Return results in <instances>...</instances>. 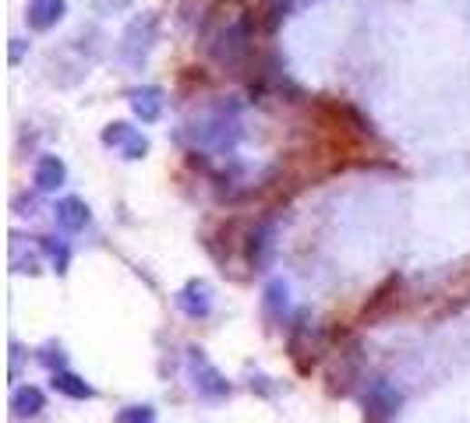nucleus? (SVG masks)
Returning a JSON list of instances; mask_svg holds the SVG:
<instances>
[{
	"label": "nucleus",
	"mask_w": 470,
	"mask_h": 423,
	"mask_svg": "<svg viewBox=\"0 0 470 423\" xmlns=\"http://www.w3.org/2000/svg\"><path fill=\"white\" fill-rule=\"evenodd\" d=\"M117 423H152V406H128L117 413Z\"/></svg>",
	"instance_id": "15"
},
{
	"label": "nucleus",
	"mask_w": 470,
	"mask_h": 423,
	"mask_svg": "<svg viewBox=\"0 0 470 423\" xmlns=\"http://www.w3.org/2000/svg\"><path fill=\"white\" fill-rule=\"evenodd\" d=\"M400 391L393 389V385H386V381H375L368 391V413L371 417H393L397 409H400Z\"/></svg>",
	"instance_id": "10"
},
{
	"label": "nucleus",
	"mask_w": 470,
	"mask_h": 423,
	"mask_svg": "<svg viewBox=\"0 0 470 423\" xmlns=\"http://www.w3.org/2000/svg\"><path fill=\"white\" fill-rule=\"evenodd\" d=\"M132 110L142 124H156L163 113V92L156 85H142L132 92Z\"/></svg>",
	"instance_id": "8"
},
{
	"label": "nucleus",
	"mask_w": 470,
	"mask_h": 423,
	"mask_svg": "<svg viewBox=\"0 0 470 423\" xmlns=\"http://www.w3.org/2000/svg\"><path fill=\"white\" fill-rule=\"evenodd\" d=\"M145 152H149V138H145L142 130H134L132 138H128V145L121 149V156H124V159H142Z\"/></svg>",
	"instance_id": "14"
},
{
	"label": "nucleus",
	"mask_w": 470,
	"mask_h": 423,
	"mask_svg": "<svg viewBox=\"0 0 470 423\" xmlns=\"http://www.w3.org/2000/svg\"><path fill=\"white\" fill-rule=\"evenodd\" d=\"M134 134V128L132 124H124V120H117V124H106V128H103V145H106V149H117V152H121V149H124V145H128V138H132Z\"/></svg>",
	"instance_id": "13"
},
{
	"label": "nucleus",
	"mask_w": 470,
	"mask_h": 423,
	"mask_svg": "<svg viewBox=\"0 0 470 423\" xmlns=\"http://www.w3.org/2000/svg\"><path fill=\"white\" fill-rule=\"evenodd\" d=\"M54 389L61 391V395H67V399H74V402H85V399H93L96 391H93V385L89 381H82L78 374H71V370H54Z\"/></svg>",
	"instance_id": "12"
},
{
	"label": "nucleus",
	"mask_w": 470,
	"mask_h": 423,
	"mask_svg": "<svg viewBox=\"0 0 470 423\" xmlns=\"http://www.w3.org/2000/svg\"><path fill=\"white\" fill-rule=\"evenodd\" d=\"M248 53H251V25L244 22V18H237L230 22L223 35H220V50H216V61L227 67H237L248 61Z\"/></svg>",
	"instance_id": "2"
},
{
	"label": "nucleus",
	"mask_w": 470,
	"mask_h": 423,
	"mask_svg": "<svg viewBox=\"0 0 470 423\" xmlns=\"http://www.w3.org/2000/svg\"><path fill=\"white\" fill-rule=\"evenodd\" d=\"M33 184H35V191H43V195H57L67 184L64 159H61V156H43L33 169Z\"/></svg>",
	"instance_id": "4"
},
{
	"label": "nucleus",
	"mask_w": 470,
	"mask_h": 423,
	"mask_svg": "<svg viewBox=\"0 0 470 423\" xmlns=\"http://www.w3.org/2000/svg\"><path fill=\"white\" fill-rule=\"evenodd\" d=\"M54 216H57V226L67 229V233H82V229L93 223V212L82 197H61L54 205Z\"/></svg>",
	"instance_id": "7"
},
{
	"label": "nucleus",
	"mask_w": 470,
	"mask_h": 423,
	"mask_svg": "<svg viewBox=\"0 0 470 423\" xmlns=\"http://www.w3.org/2000/svg\"><path fill=\"white\" fill-rule=\"evenodd\" d=\"M266 314L279 325L290 318V286L283 279H272L266 286Z\"/></svg>",
	"instance_id": "11"
},
{
	"label": "nucleus",
	"mask_w": 470,
	"mask_h": 423,
	"mask_svg": "<svg viewBox=\"0 0 470 423\" xmlns=\"http://www.w3.org/2000/svg\"><path fill=\"white\" fill-rule=\"evenodd\" d=\"M156 29H160L156 14H138V18H132V25L124 29L121 57H124L132 67H138L145 57H149V50H152V43H156Z\"/></svg>",
	"instance_id": "1"
},
{
	"label": "nucleus",
	"mask_w": 470,
	"mask_h": 423,
	"mask_svg": "<svg viewBox=\"0 0 470 423\" xmlns=\"http://www.w3.org/2000/svg\"><path fill=\"white\" fill-rule=\"evenodd\" d=\"M177 307H181L188 318H209V311H212V290H209V283L191 279V283L177 293Z\"/></svg>",
	"instance_id": "6"
},
{
	"label": "nucleus",
	"mask_w": 470,
	"mask_h": 423,
	"mask_svg": "<svg viewBox=\"0 0 470 423\" xmlns=\"http://www.w3.org/2000/svg\"><path fill=\"white\" fill-rule=\"evenodd\" d=\"M22 53H25V43H22V39H11V64H18Z\"/></svg>",
	"instance_id": "17"
},
{
	"label": "nucleus",
	"mask_w": 470,
	"mask_h": 423,
	"mask_svg": "<svg viewBox=\"0 0 470 423\" xmlns=\"http://www.w3.org/2000/svg\"><path fill=\"white\" fill-rule=\"evenodd\" d=\"M191 378H195V391L209 402H220L230 395V381L201 357V350H191Z\"/></svg>",
	"instance_id": "3"
},
{
	"label": "nucleus",
	"mask_w": 470,
	"mask_h": 423,
	"mask_svg": "<svg viewBox=\"0 0 470 423\" xmlns=\"http://www.w3.org/2000/svg\"><path fill=\"white\" fill-rule=\"evenodd\" d=\"M64 14L67 0H29V7H25V22L33 33H50Z\"/></svg>",
	"instance_id": "5"
},
{
	"label": "nucleus",
	"mask_w": 470,
	"mask_h": 423,
	"mask_svg": "<svg viewBox=\"0 0 470 423\" xmlns=\"http://www.w3.org/2000/svg\"><path fill=\"white\" fill-rule=\"evenodd\" d=\"M43 247H46V255H50V261H54V272H67V247H57V244H50V240H46V244H43Z\"/></svg>",
	"instance_id": "16"
},
{
	"label": "nucleus",
	"mask_w": 470,
	"mask_h": 423,
	"mask_svg": "<svg viewBox=\"0 0 470 423\" xmlns=\"http://www.w3.org/2000/svg\"><path fill=\"white\" fill-rule=\"evenodd\" d=\"M11 409L18 420H29V417H39L46 409V395L35 389V385H18L15 395H11Z\"/></svg>",
	"instance_id": "9"
}]
</instances>
